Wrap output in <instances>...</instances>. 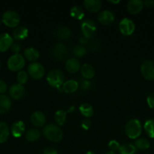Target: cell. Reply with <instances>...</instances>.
<instances>
[{
    "label": "cell",
    "instance_id": "83f0119b",
    "mask_svg": "<svg viewBox=\"0 0 154 154\" xmlns=\"http://www.w3.org/2000/svg\"><path fill=\"white\" fill-rule=\"evenodd\" d=\"M134 146L137 148V150H147L149 147H150V143L147 139L143 138H137L134 142Z\"/></svg>",
    "mask_w": 154,
    "mask_h": 154
},
{
    "label": "cell",
    "instance_id": "ab89813d",
    "mask_svg": "<svg viewBox=\"0 0 154 154\" xmlns=\"http://www.w3.org/2000/svg\"><path fill=\"white\" fill-rule=\"evenodd\" d=\"M91 126V123L90 120H88V119L84 120L82 121V127L84 129H85V130H88V129H90Z\"/></svg>",
    "mask_w": 154,
    "mask_h": 154
},
{
    "label": "cell",
    "instance_id": "7402d4cb",
    "mask_svg": "<svg viewBox=\"0 0 154 154\" xmlns=\"http://www.w3.org/2000/svg\"><path fill=\"white\" fill-rule=\"evenodd\" d=\"M28 29L25 26H18L13 32V38L18 41H22L28 36Z\"/></svg>",
    "mask_w": 154,
    "mask_h": 154
},
{
    "label": "cell",
    "instance_id": "7c38bea8",
    "mask_svg": "<svg viewBox=\"0 0 154 154\" xmlns=\"http://www.w3.org/2000/svg\"><path fill=\"white\" fill-rule=\"evenodd\" d=\"M13 38L8 33L0 34V52H6L13 45Z\"/></svg>",
    "mask_w": 154,
    "mask_h": 154
},
{
    "label": "cell",
    "instance_id": "8fae6325",
    "mask_svg": "<svg viewBox=\"0 0 154 154\" xmlns=\"http://www.w3.org/2000/svg\"><path fill=\"white\" fill-rule=\"evenodd\" d=\"M25 88L24 86L19 84H13L9 89L10 96L12 99H16V100L22 99L25 95Z\"/></svg>",
    "mask_w": 154,
    "mask_h": 154
},
{
    "label": "cell",
    "instance_id": "2e32d148",
    "mask_svg": "<svg viewBox=\"0 0 154 154\" xmlns=\"http://www.w3.org/2000/svg\"><path fill=\"white\" fill-rule=\"evenodd\" d=\"M86 10L91 13H96L101 9L102 2L100 0H85L83 2Z\"/></svg>",
    "mask_w": 154,
    "mask_h": 154
},
{
    "label": "cell",
    "instance_id": "c3c4849f",
    "mask_svg": "<svg viewBox=\"0 0 154 154\" xmlns=\"http://www.w3.org/2000/svg\"><path fill=\"white\" fill-rule=\"evenodd\" d=\"M0 69H1V63H0Z\"/></svg>",
    "mask_w": 154,
    "mask_h": 154
},
{
    "label": "cell",
    "instance_id": "e575fe53",
    "mask_svg": "<svg viewBox=\"0 0 154 154\" xmlns=\"http://www.w3.org/2000/svg\"><path fill=\"white\" fill-rule=\"evenodd\" d=\"M108 147L110 148V151L113 152H116V151H119V147H120V144L117 141H115V140H112L109 142Z\"/></svg>",
    "mask_w": 154,
    "mask_h": 154
},
{
    "label": "cell",
    "instance_id": "603a6c76",
    "mask_svg": "<svg viewBox=\"0 0 154 154\" xmlns=\"http://www.w3.org/2000/svg\"><path fill=\"white\" fill-rule=\"evenodd\" d=\"M24 57L28 61L36 63V60L39 58V52L34 48H28L24 50Z\"/></svg>",
    "mask_w": 154,
    "mask_h": 154
},
{
    "label": "cell",
    "instance_id": "f35d334b",
    "mask_svg": "<svg viewBox=\"0 0 154 154\" xmlns=\"http://www.w3.org/2000/svg\"><path fill=\"white\" fill-rule=\"evenodd\" d=\"M7 84L2 80H0V94L4 95V93L7 91Z\"/></svg>",
    "mask_w": 154,
    "mask_h": 154
},
{
    "label": "cell",
    "instance_id": "6da1fadb",
    "mask_svg": "<svg viewBox=\"0 0 154 154\" xmlns=\"http://www.w3.org/2000/svg\"><path fill=\"white\" fill-rule=\"evenodd\" d=\"M43 135L51 142H59L63 138V132L60 126L55 124H48L44 127Z\"/></svg>",
    "mask_w": 154,
    "mask_h": 154
},
{
    "label": "cell",
    "instance_id": "8d00e7d4",
    "mask_svg": "<svg viewBox=\"0 0 154 154\" xmlns=\"http://www.w3.org/2000/svg\"><path fill=\"white\" fill-rule=\"evenodd\" d=\"M146 102L149 108L154 109V93H151L148 96L147 99H146Z\"/></svg>",
    "mask_w": 154,
    "mask_h": 154
},
{
    "label": "cell",
    "instance_id": "30bf717a",
    "mask_svg": "<svg viewBox=\"0 0 154 154\" xmlns=\"http://www.w3.org/2000/svg\"><path fill=\"white\" fill-rule=\"evenodd\" d=\"M52 55L55 60L58 61H63L68 56L67 48L63 44H57L52 50Z\"/></svg>",
    "mask_w": 154,
    "mask_h": 154
},
{
    "label": "cell",
    "instance_id": "44dd1931",
    "mask_svg": "<svg viewBox=\"0 0 154 154\" xmlns=\"http://www.w3.org/2000/svg\"><path fill=\"white\" fill-rule=\"evenodd\" d=\"M61 87L64 93H73L78 90L79 83L75 80H69V81H65Z\"/></svg>",
    "mask_w": 154,
    "mask_h": 154
},
{
    "label": "cell",
    "instance_id": "7a4b0ae2",
    "mask_svg": "<svg viewBox=\"0 0 154 154\" xmlns=\"http://www.w3.org/2000/svg\"><path fill=\"white\" fill-rule=\"evenodd\" d=\"M125 131L127 136L131 139L138 138L142 132L141 123L137 119H131L125 124Z\"/></svg>",
    "mask_w": 154,
    "mask_h": 154
},
{
    "label": "cell",
    "instance_id": "ac0fdd59",
    "mask_svg": "<svg viewBox=\"0 0 154 154\" xmlns=\"http://www.w3.org/2000/svg\"><path fill=\"white\" fill-rule=\"evenodd\" d=\"M80 72L81 75L85 79L90 80L94 78L95 75V70L93 66L88 63H85L80 68Z\"/></svg>",
    "mask_w": 154,
    "mask_h": 154
},
{
    "label": "cell",
    "instance_id": "b9f144b4",
    "mask_svg": "<svg viewBox=\"0 0 154 154\" xmlns=\"http://www.w3.org/2000/svg\"><path fill=\"white\" fill-rule=\"evenodd\" d=\"M143 5L146 8H152L154 6V1L152 0H146L143 2Z\"/></svg>",
    "mask_w": 154,
    "mask_h": 154
},
{
    "label": "cell",
    "instance_id": "9c48e42d",
    "mask_svg": "<svg viewBox=\"0 0 154 154\" xmlns=\"http://www.w3.org/2000/svg\"><path fill=\"white\" fill-rule=\"evenodd\" d=\"M119 30L120 32L124 35H131L134 33L135 30V25L133 20H131L129 18H123L119 23Z\"/></svg>",
    "mask_w": 154,
    "mask_h": 154
},
{
    "label": "cell",
    "instance_id": "8992f818",
    "mask_svg": "<svg viewBox=\"0 0 154 154\" xmlns=\"http://www.w3.org/2000/svg\"><path fill=\"white\" fill-rule=\"evenodd\" d=\"M28 75L35 80H39L45 75V70L44 66L39 63H33L28 66Z\"/></svg>",
    "mask_w": 154,
    "mask_h": 154
},
{
    "label": "cell",
    "instance_id": "3957f363",
    "mask_svg": "<svg viewBox=\"0 0 154 154\" xmlns=\"http://www.w3.org/2000/svg\"><path fill=\"white\" fill-rule=\"evenodd\" d=\"M46 80L51 87L59 89L64 83V75L59 69H53L48 73Z\"/></svg>",
    "mask_w": 154,
    "mask_h": 154
},
{
    "label": "cell",
    "instance_id": "836d02e7",
    "mask_svg": "<svg viewBox=\"0 0 154 154\" xmlns=\"http://www.w3.org/2000/svg\"><path fill=\"white\" fill-rule=\"evenodd\" d=\"M87 53L86 48L83 47L82 45H77L72 50V54L76 57H82Z\"/></svg>",
    "mask_w": 154,
    "mask_h": 154
},
{
    "label": "cell",
    "instance_id": "52a82bcc",
    "mask_svg": "<svg viewBox=\"0 0 154 154\" xmlns=\"http://www.w3.org/2000/svg\"><path fill=\"white\" fill-rule=\"evenodd\" d=\"M142 76L147 81H154V62L152 60H145L140 66Z\"/></svg>",
    "mask_w": 154,
    "mask_h": 154
},
{
    "label": "cell",
    "instance_id": "4dcf8cb0",
    "mask_svg": "<svg viewBox=\"0 0 154 154\" xmlns=\"http://www.w3.org/2000/svg\"><path fill=\"white\" fill-rule=\"evenodd\" d=\"M70 15L74 19L82 20L85 17V13L79 6H73L70 10Z\"/></svg>",
    "mask_w": 154,
    "mask_h": 154
},
{
    "label": "cell",
    "instance_id": "5bb4252c",
    "mask_svg": "<svg viewBox=\"0 0 154 154\" xmlns=\"http://www.w3.org/2000/svg\"><path fill=\"white\" fill-rule=\"evenodd\" d=\"M98 20L100 23H101L102 25H110L115 20V16L112 11L108 10H105L101 11L98 14Z\"/></svg>",
    "mask_w": 154,
    "mask_h": 154
},
{
    "label": "cell",
    "instance_id": "e0dca14e",
    "mask_svg": "<svg viewBox=\"0 0 154 154\" xmlns=\"http://www.w3.org/2000/svg\"><path fill=\"white\" fill-rule=\"evenodd\" d=\"M24 132H25V124L21 120L14 123L11 127V132L14 138L21 137Z\"/></svg>",
    "mask_w": 154,
    "mask_h": 154
},
{
    "label": "cell",
    "instance_id": "5b68a950",
    "mask_svg": "<svg viewBox=\"0 0 154 154\" xmlns=\"http://www.w3.org/2000/svg\"><path fill=\"white\" fill-rule=\"evenodd\" d=\"M7 66L11 72H20L25 66V59L20 54H14L9 57Z\"/></svg>",
    "mask_w": 154,
    "mask_h": 154
},
{
    "label": "cell",
    "instance_id": "1f68e13d",
    "mask_svg": "<svg viewBox=\"0 0 154 154\" xmlns=\"http://www.w3.org/2000/svg\"><path fill=\"white\" fill-rule=\"evenodd\" d=\"M71 30L68 27H61L57 32V36L61 40H66L71 36Z\"/></svg>",
    "mask_w": 154,
    "mask_h": 154
},
{
    "label": "cell",
    "instance_id": "7dc6e473",
    "mask_svg": "<svg viewBox=\"0 0 154 154\" xmlns=\"http://www.w3.org/2000/svg\"><path fill=\"white\" fill-rule=\"evenodd\" d=\"M2 23V19H0V24H1Z\"/></svg>",
    "mask_w": 154,
    "mask_h": 154
},
{
    "label": "cell",
    "instance_id": "d6a6232c",
    "mask_svg": "<svg viewBox=\"0 0 154 154\" xmlns=\"http://www.w3.org/2000/svg\"><path fill=\"white\" fill-rule=\"evenodd\" d=\"M29 79V75L27 72L24 70L20 71L17 75V81L19 84H25Z\"/></svg>",
    "mask_w": 154,
    "mask_h": 154
},
{
    "label": "cell",
    "instance_id": "d4e9b609",
    "mask_svg": "<svg viewBox=\"0 0 154 154\" xmlns=\"http://www.w3.org/2000/svg\"><path fill=\"white\" fill-rule=\"evenodd\" d=\"M137 150V148L134 144L126 143L120 145L119 152V154H136Z\"/></svg>",
    "mask_w": 154,
    "mask_h": 154
},
{
    "label": "cell",
    "instance_id": "cb8c5ba5",
    "mask_svg": "<svg viewBox=\"0 0 154 154\" xmlns=\"http://www.w3.org/2000/svg\"><path fill=\"white\" fill-rule=\"evenodd\" d=\"M10 135V129L8 126L5 122H0V143H5Z\"/></svg>",
    "mask_w": 154,
    "mask_h": 154
},
{
    "label": "cell",
    "instance_id": "277c9868",
    "mask_svg": "<svg viewBox=\"0 0 154 154\" xmlns=\"http://www.w3.org/2000/svg\"><path fill=\"white\" fill-rule=\"evenodd\" d=\"M2 23L8 27L10 28H14L19 25L21 22V17L20 15L16 11L12 10L6 11L2 17Z\"/></svg>",
    "mask_w": 154,
    "mask_h": 154
},
{
    "label": "cell",
    "instance_id": "f1b7e54d",
    "mask_svg": "<svg viewBox=\"0 0 154 154\" xmlns=\"http://www.w3.org/2000/svg\"><path fill=\"white\" fill-rule=\"evenodd\" d=\"M66 111H65L64 110H59V111H56L54 114V120L58 126H63L66 122Z\"/></svg>",
    "mask_w": 154,
    "mask_h": 154
},
{
    "label": "cell",
    "instance_id": "4fadbf2b",
    "mask_svg": "<svg viewBox=\"0 0 154 154\" xmlns=\"http://www.w3.org/2000/svg\"><path fill=\"white\" fill-rule=\"evenodd\" d=\"M32 124L36 127H42L46 123V116L41 111H35L30 117Z\"/></svg>",
    "mask_w": 154,
    "mask_h": 154
},
{
    "label": "cell",
    "instance_id": "f546056e",
    "mask_svg": "<svg viewBox=\"0 0 154 154\" xmlns=\"http://www.w3.org/2000/svg\"><path fill=\"white\" fill-rule=\"evenodd\" d=\"M143 129L148 137L154 138V120L149 119L146 120L143 125Z\"/></svg>",
    "mask_w": 154,
    "mask_h": 154
},
{
    "label": "cell",
    "instance_id": "ee69618b",
    "mask_svg": "<svg viewBox=\"0 0 154 154\" xmlns=\"http://www.w3.org/2000/svg\"><path fill=\"white\" fill-rule=\"evenodd\" d=\"M110 2L113 3V4H117V3H119V2H120V1H116V2H114V1H110Z\"/></svg>",
    "mask_w": 154,
    "mask_h": 154
},
{
    "label": "cell",
    "instance_id": "7bdbcfd3",
    "mask_svg": "<svg viewBox=\"0 0 154 154\" xmlns=\"http://www.w3.org/2000/svg\"><path fill=\"white\" fill-rule=\"evenodd\" d=\"M88 39L87 38L84 37V36L81 37L79 39V42L81 45H86V44L88 43Z\"/></svg>",
    "mask_w": 154,
    "mask_h": 154
},
{
    "label": "cell",
    "instance_id": "484cf974",
    "mask_svg": "<svg viewBox=\"0 0 154 154\" xmlns=\"http://www.w3.org/2000/svg\"><path fill=\"white\" fill-rule=\"evenodd\" d=\"M41 132L37 129H30L26 133V139L30 142L36 141L40 138Z\"/></svg>",
    "mask_w": 154,
    "mask_h": 154
},
{
    "label": "cell",
    "instance_id": "ba28073f",
    "mask_svg": "<svg viewBox=\"0 0 154 154\" xmlns=\"http://www.w3.org/2000/svg\"><path fill=\"white\" fill-rule=\"evenodd\" d=\"M97 26L95 23L91 20L86 19L82 21L81 24V30L83 36L87 38L88 39L93 37L96 32Z\"/></svg>",
    "mask_w": 154,
    "mask_h": 154
},
{
    "label": "cell",
    "instance_id": "4316f807",
    "mask_svg": "<svg viewBox=\"0 0 154 154\" xmlns=\"http://www.w3.org/2000/svg\"><path fill=\"white\" fill-rule=\"evenodd\" d=\"M79 111L84 117H91L94 114V110L91 105L88 103H83L80 105Z\"/></svg>",
    "mask_w": 154,
    "mask_h": 154
},
{
    "label": "cell",
    "instance_id": "ffe728a7",
    "mask_svg": "<svg viewBox=\"0 0 154 154\" xmlns=\"http://www.w3.org/2000/svg\"><path fill=\"white\" fill-rule=\"evenodd\" d=\"M11 107V99L6 95H0V114L7 113Z\"/></svg>",
    "mask_w": 154,
    "mask_h": 154
},
{
    "label": "cell",
    "instance_id": "d6986e66",
    "mask_svg": "<svg viewBox=\"0 0 154 154\" xmlns=\"http://www.w3.org/2000/svg\"><path fill=\"white\" fill-rule=\"evenodd\" d=\"M65 67L68 72L74 74L80 70L81 65H80L79 61L76 58H70L66 60Z\"/></svg>",
    "mask_w": 154,
    "mask_h": 154
},
{
    "label": "cell",
    "instance_id": "74e56055",
    "mask_svg": "<svg viewBox=\"0 0 154 154\" xmlns=\"http://www.w3.org/2000/svg\"><path fill=\"white\" fill-rule=\"evenodd\" d=\"M11 49V51L14 54H19L20 51H21V47L19 44L15 43V44H13V45H12Z\"/></svg>",
    "mask_w": 154,
    "mask_h": 154
},
{
    "label": "cell",
    "instance_id": "d590c367",
    "mask_svg": "<svg viewBox=\"0 0 154 154\" xmlns=\"http://www.w3.org/2000/svg\"><path fill=\"white\" fill-rule=\"evenodd\" d=\"M91 84L90 81H88V80L84 79V80H82V81H80V83L79 84V86H80L82 90H87L90 88Z\"/></svg>",
    "mask_w": 154,
    "mask_h": 154
},
{
    "label": "cell",
    "instance_id": "f6af8a7d",
    "mask_svg": "<svg viewBox=\"0 0 154 154\" xmlns=\"http://www.w3.org/2000/svg\"><path fill=\"white\" fill-rule=\"evenodd\" d=\"M105 154H116V153H115V152H113V151H108V152H107Z\"/></svg>",
    "mask_w": 154,
    "mask_h": 154
},
{
    "label": "cell",
    "instance_id": "60d3db41",
    "mask_svg": "<svg viewBox=\"0 0 154 154\" xmlns=\"http://www.w3.org/2000/svg\"><path fill=\"white\" fill-rule=\"evenodd\" d=\"M43 154H58V152L53 147H47L44 150Z\"/></svg>",
    "mask_w": 154,
    "mask_h": 154
},
{
    "label": "cell",
    "instance_id": "bcb514c9",
    "mask_svg": "<svg viewBox=\"0 0 154 154\" xmlns=\"http://www.w3.org/2000/svg\"><path fill=\"white\" fill-rule=\"evenodd\" d=\"M85 154H95V153H94V152H92V151H88Z\"/></svg>",
    "mask_w": 154,
    "mask_h": 154
},
{
    "label": "cell",
    "instance_id": "9a60e30c",
    "mask_svg": "<svg viewBox=\"0 0 154 154\" xmlns=\"http://www.w3.org/2000/svg\"><path fill=\"white\" fill-rule=\"evenodd\" d=\"M143 2L141 0H131L127 4V9L131 14H137L143 8Z\"/></svg>",
    "mask_w": 154,
    "mask_h": 154
}]
</instances>
